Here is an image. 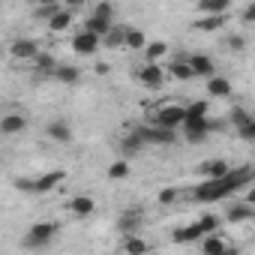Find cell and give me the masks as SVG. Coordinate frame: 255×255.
Listing matches in <instances>:
<instances>
[{"label":"cell","instance_id":"39","mask_svg":"<svg viewBox=\"0 0 255 255\" xmlns=\"http://www.w3.org/2000/svg\"><path fill=\"white\" fill-rule=\"evenodd\" d=\"M237 132H240V138H243V141H255V120H249L246 126H240Z\"/></svg>","mask_w":255,"mask_h":255},{"label":"cell","instance_id":"24","mask_svg":"<svg viewBox=\"0 0 255 255\" xmlns=\"http://www.w3.org/2000/svg\"><path fill=\"white\" fill-rule=\"evenodd\" d=\"M201 117H207V102L204 99L183 105V120H201Z\"/></svg>","mask_w":255,"mask_h":255},{"label":"cell","instance_id":"23","mask_svg":"<svg viewBox=\"0 0 255 255\" xmlns=\"http://www.w3.org/2000/svg\"><path fill=\"white\" fill-rule=\"evenodd\" d=\"M33 63H36V72H42V75H54V69H57V60L51 54H45V51H39L33 57Z\"/></svg>","mask_w":255,"mask_h":255},{"label":"cell","instance_id":"1","mask_svg":"<svg viewBox=\"0 0 255 255\" xmlns=\"http://www.w3.org/2000/svg\"><path fill=\"white\" fill-rule=\"evenodd\" d=\"M252 177H255L252 165L231 168V171H228L225 177H219V180H204V183H198V186L192 189V198H195L198 204H213V201H222V198H228V195H234V192L246 189V186L252 183Z\"/></svg>","mask_w":255,"mask_h":255},{"label":"cell","instance_id":"18","mask_svg":"<svg viewBox=\"0 0 255 255\" xmlns=\"http://www.w3.org/2000/svg\"><path fill=\"white\" fill-rule=\"evenodd\" d=\"M252 216H255V210H252V204H246V201L231 204V207H228V213H225V219H228V222H246V219H252Z\"/></svg>","mask_w":255,"mask_h":255},{"label":"cell","instance_id":"41","mask_svg":"<svg viewBox=\"0 0 255 255\" xmlns=\"http://www.w3.org/2000/svg\"><path fill=\"white\" fill-rule=\"evenodd\" d=\"M15 189H21V192H33V180H15Z\"/></svg>","mask_w":255,"mask_h":255},{"label":"cell","instance_id":"35","mask_svg":"<svg viewBox=\"0 0 255 255\" xmlns=\"http://www.w3.org/2000/svg\"><path fill=\"white\" fill-rule=\"evenodd\" d=\"M63 6L60 3H45V6H36V18H42V21H51L57 12H60Z\"/></svg>","mask_w":255,"mask_h":255},{"label":"cell","instance_id":"5","mask_svg":"<svg viewBox=\"0 0 255 255\" xmlns=\"http://www.w3.org/2000/svg\"><path fill=\"white\" fill-rule=\"evenodd\" d=\"M141 210L138 207H129V210H123L120 213V219H117V228H120V234L123 237H135L138 234V228H141Z\"/></svg>","mask_w":255,"mask_h":255},{"label":"cell","instance_id":"33","mask_svg":"<svg viewBox=\"0 0 255 255\" xmlns=\"http://www.w3.org/2000/svg\"><path fill=\"white\" fill-rule=\"evenodd\" d=\"M195 225H198V231H201V234L207 237V234H216V228H219V219L207 213V216H201V219H198Z\"/></svg>","mask_w":255,"mask_h":255},{"label":"cell","instance_id":"31","mask_svg":"<svg viewBox=\"0 0 255 255\" xmlns=\"http://www.w3.org/2000/svg\"><path fill=\"white\" fill-rule=\"evenodd\" d=\"M108 177H111V180H123V177H129V162H126V159H117V162H111V168H108Z\"/></svg>","mask_w":255,"mask_h":255},{"label":"cell","instance_id":"2","mask_svg":"<svg viewBox=\"0 0 255 255\" xmlns=\"http://www.w3.org/2000/svg\"><path fill=\"white\" fill-rule=\"evenodd\" d=\"M54 237H57V222H36L24 234V246L27 249H39V246H48Z\"/></svg>","mask_w":255,"mask_h":255},{"label":"cell","instance_id":"25","mask_svg":"<svg viewBox=\"0 0 255 255\" xmlns=\"http://www.w3.org/2000/svg\"><path fill=\"white\" fill-rule=\"evenodd\" d=\"M123 45H126V48H144V45H147V39H144V33H141V30L126 27V33H123Z\"/></svg>","mask_w":255,"mask_h":255},{"label":"cell","instance_id":"27","mask_svg":"<svg viewBox=\"0 0 255 255\" xmlns=\"http://www.w3.org/2000/svg\"><path fill=\"white\" fill-rule=\"evenodd\" d=\"M123 33H126V27H123V24H111V30H108L102 39H105V45H108V48H123Z\"/></svg>","mask_w":255,"mask_h":255},{"label":"cell","instance_id":"10","mask_svg":"<svg viewBox=\"0 0 255 255\" xmlns=\"http://www.w3.org/2000/svg\"><path fill=\"white\" fill-rule=\"evenodd\" d=\"M48 138L57 141V144H69V141H72V126H69L63 117L51 120V123H48Z\"/></svg>","mask_w":255,"mask_h":255},{"label":"cell","instance_id":"14","mask_svg":"<svg viewBox=\"0 0 255 255\" xmlns=\"http://www.w3.org/2000/svg\"><path fill=\"white\" fill-rule=\"evenodd\" d=\"M9 51H12V57L27 60V57H36V54H39V45H36L33 39H15V42L9 45Z\"/></svg>","mask_w":255,"mask_h":255},{"label":"cell","instance_id":"16","mask_svg":"<svg viewBox=\"0 0 255 255\" xmlns=\"http://www.w3.org/2000/svg\"><path fill=\"white\" fill-rule=\"evenodd\" d=\"M204 234L198 231V225L192 222V225H180V228H174L171 231V240L174 243H195V240H201Z\"/></svg>","mask_w":255,"mask_h":255},{"label":"cell","instance_id":"17","mask_svg":"<svg viewBox=\"0 0 255 255\" xmlns=\"http://www.w3.org/2000/svg\"><path fill=\"white\" fill-rule=\"evenodd\" d=\"M27 126V120L21 117V114H6V117H0V132L3 135H15V132H21Z\"/></svg>","mask_w":255,"mask_h":255},{"label":"cell","instance_id":"40","mask_svg":"<svg viewBox=\"0 0 255 255\" xmlns=\"http://www.w3.org/2000/svg\"><path fill=\"white\" fill-rule=\"evenodd\" d=\"M228 48H231V51H243V48H246V39L234 33V36H228Z\"/></svg>","mask_w":255,"mask_h":255},{"label":"cell","instance_id":"12","mask_svg":"<svg viewBox=\"0 0 255 255\" xmlns=\"http://www.w3.org/2000/svg\"><path fill=\"white\" fill-rule=\"evenodd\" d=\"M93 210H96V201H93L90 195H75V198L69 201V213H72V216H78V219L93 216Z\"/></svg>","mask_w":255,"mask_h":255},{"label":"cell","instance_id":"9","mask_svg":"<svg viewBox=\"0 0 255 255\" xmlns=\"http://www.w3.org/2000/svg\"><path fill=\"white\" fill-rule=\"evenodd\" d=\"M231 171V165L225 162V159H204L201 165H198V174L204 177V180H219V177H225Z\"/></svg>","mask_w":255,"mask_h":255},{"label":"cell","instance_id":"34","mask_svg":"<svg viewBox=\"0 0 255 255\" xmlns=\"http://www.w3.org/2000/svg\"><path fill=\"white\" fill-rule=\"evenodd\" d=\"M141 147H144V141H141L135 132H129V135L123 138V153H126V156H129V153H138Z\"/></svg>","mask_w":255,"mask_h":255},{"label":"cell","instance_id":"26","mask_svg":"<svg viewBox=\"0 0 255 255\" xmlns=\"http://www.w3.org/2000/svg\"><path fill=\"white\" fill-rule=\"evenodd\" d=\"M69 24H72V9H60V12H57L51 21H48V27H51L54 33H63Z\"/></svg>","mask_w":255,"mask_h":255},{"label":"cell","instance_id":"19","mask_svg":"<svg viewBox=\"0 0 255 255\" xmlns=\"http://www.w3.org/2000/svg\"><path fill=\"white\" fill-rule=\"evenodd\" d=\"M228 249V243L219 237V234H207V237H201V252L204 255H222Z\"/></svg>","mask_w":255,"mask_h":255},{"label":"cell","instance_id":"29","mask_svg":"<svg viewBox=\"0 0 255 255\" xmlns=\"http://www.w3.org/2000/svg\"><path fill=\"white\" fill-rule=\"evenodd\" d=\"M168 72H171L177 81H189V78H192V69H189V63H186L183 57H177V60L168 66Z\"/></svg>","mask_w":255,"mask_h":255},{"label":"cell","instance_id":"32","mask_svg":"<svg viewBox=\"0 0 255 255\" xmlns=\"http://www.w3.org/2000/svg\"><path fill=\"white\" fill-rule=\"evenodd\" d=\"M144 51H147V63H156V60L168 51V45H165V42H147Z\"/></svg>","mask_w":255,"mask_h":255},{"label":"cell","instance_id":"7","mask_svg":"<svg viewBox=\"0 0 255 255\" xmlns=\"http://www.w3.org/2000/svg\"><path fill=\"white\" fill-rule=\"evenodd\" d=\"M63 180H66V171H63V168H57V171H48V174H42V177H36V180H33V195L54 192V189H57Z\"/></svg>","mask_w":255,"mask_h":255},{"label":"cell","instance_id":"36","mask_svg":"<svg viewBox=\"0 0 255 255\" xmlns=\"http://www.w3.org/2000/svg\"><path fill=\"white\" fill-rule=\"evenodd\" d=\"M249 120H255V117H252L246 108H231V123L237 126V129H240V126H246Z\"/></svg>","mask_w":255,"mask_h":255},{"label":"cell","instance_id":"38","mask_svg":"<svg viewBox=\"0 0 255 255\" xmlns=\"http://www.w3.org/2000/svg\"><path fill=\"white\" fill-rule=\"evenodd\" d=\"M174 201H177V189H174V186L159 189V204H174Z\"/></svg>","mask_w":255,"mask_h":255},{"label":"cell","instance_id":"4","mask_svg":"<svg viewBox=\"0 0 255 255\" xmlns=\"http://www.w3.org/2000/svg\"><path fill=\"white\" fill-rule=\"evenodd\" d=\"M135 135H138L141 141H150V144H174V141H177V132L159 129V126H138Z\"/></svg>","mask_w":255,"mask_h":255},{"label":"cell","instance_id":"3","mask_svg":"<svg viewBox=\"0 0 255 255\" xmlns=\"http://www.w3.org/2000/svg\"><path fill=\"white\" fill-rule=\"evenodd\" d=\"M150 126H159V129L177 132L180 126H183V105H165V108H159V111L153 114Z\"/></svg>","mask_w":255,"mask_h":255},{"label":"cell","instance_id":"8","mask_svg":"<svg viewBox=\"0 0 255 255\" xmlns=\"http://www.w3.org/2000/svg\"><path fill=\"white\" fill-rule=\"evenodd\" d=\"M135 75H138V81H141L144 87H150V90H159L162 81H165V72H162L159 63H147V66H141Z\"/></svg>","mask_w":255,"mask_h":255},{"label":"cell","instance_id":"28","mask_svg":"<svg viewBox=\"0 0 255 255\" xmlns=\"http://www.w3.org/2000/svg\"><path fill=\"white\" fill-rule=\"evenodd\" d=\"M123 249H126V255H147V240H141L138 234L135 237H126V243H123Z\"/></svg>","mask_w":255,"mask_h":255},{"label":"cell","instance_id":"15","mask_svg":"<svg viewBox=\"0 0 255 255\" xmlns=\"http://www.w3.org/2000/svg\"><path fill=\"white\" fill-rule=\"evenodd\" d=\"M207 96L228 99V96H231V81H228V78H222V75H213V78H207Z\"/></svg>","mask_w":255,"mask_h":255},{"label":"cell","instance_id":"30","mask_svg":"<svg viewBox=\"0 0 255 255\" xmlns=\"http://www.w3.org/2000/svg\"><path fill=\"white\" fill-rule=\"evenodd\" d=\"M222 24H225V15H204V18L195 21L198 30H219Z\"/></svg>","mask_w":255,"mask_h":255},{"label":"cell","instance_id":"22","mask_svg":"<svg viewBox=\"0 0 255 255\" xmlns=\"http://www.w3.org/2000/svg\"><path fill=\"white\" fill-rule=\"evenodd\" d=\"M54 78H57V81H63V84H75V81L81 78V69H78V66L63 63V66H57V69H54Z\"/></svg>","mask_w":255,"mask_h":255},{"label":"cell","instance_id":"21","mask_svg":"<svg viewBox=\"0 0 255 255\" xmlns=\"http://www.w3.org/2000/svg\"><path fill=\"white\" fill-rule=\"evenodd\" d=\"M198 12H204V15H225L228 12V0H201Z\"/></svg>","mask_w":255,"mask_h":255},{"label":"cell","instance_id":"6","mask_svg":"<svg viewBox=\"0 0 255 255\" xmlns=\"http://www.w3.org/2000/svg\"><path fill=\"white\" fill-rule=\"evenodd\" d=\"M207 135H210V120H207V117H201V120H183V138H186V141L198 144V141H204Z\"/></svg>","mask_w":255,"mask_h":255},{"label":"cell","instance_id":"13","mask_svg":"<svg viewBox=\"0 0 255 255\" xmlns=\"http://www.w3.org/2000/svg\"><path fill=\"white\" fill-rule=\"evenodd\" d=\"M99 42H102V39H96L93 33H84V30H81V33L72 39V51H75V54H96Z\"/></svg>","mask_w":255,"mask_h":255},{"label":"cell","instance_id":"20","mask_svg":"<svg viewBox=\"0 0 255 255\" xmlns=\"http://www.w3.org/2000/svg\"><path fill=\"white\" fill-rule=\"evenodd\" d=\"M108 30H111V21H105V18H96V15H87V21H84V33H93L96 39H102Z\"/></svg>","mask_w":255,"mask_h":255},{"label":"cell","instance_id":"11","mask_svg":"<svg viewBox=\"0 0 255 255\" xmlns=\"http://www.w3.org/2000/svg\"><path fill=\"white\" fill-rule=\"evenodd\" d=\"M186 63H189V69H192V78H195V75H204V78H213V75H216V66H213V60H210L207 54H192Z\"/></svg>","mask_w":255,"mask_h":255},{"label":"cell","instance_id":"37","mask_svg":"<svg viewBox=\"0 0 255 255\" xmlns=\"http://www.w3.org/2000/svg\"><path fill=\"white\" fill-rule=\"evenodd\" d=\"M90 15H96V18H105V21H111V18H114V6H111V3H96Z\"/></svg>","mask_w":255,"mask_h":255},{"label":"cell","instance_id":"42","mask_svg":"<svg viewBox=\"0 0 255 255\" xmlns=\"http://www.w3.org/2000/svg\"><path fill=\"white\" fill-rule=\"evenodd\" d=\"M255 18V3H249L246 9H243V21H252Z\"/></svg>","mask_w":255,"mask_h":255}]
</instances>
